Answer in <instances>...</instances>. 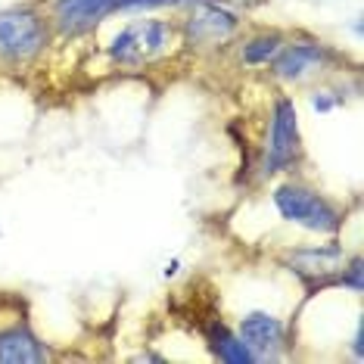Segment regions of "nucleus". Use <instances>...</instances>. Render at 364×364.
I'll use <instances>...</instances> for the list:
<instances>
[{"mask_svg":"<svg viewBox=\"0 0 364 364\" xmlns=\"http://www.w3.org/2000/svg\"><path fill=\"white\" fill-rule=\"evenodd\" d=\"M181 44V31L168 19H131L122 26L106 44V56L119 69H140V65H153L165 60Z\"/></svg>","mask_w":364,"mask_h":364,"instance_id":"f257e3e1","label":"nucleus"},{"mask_svg":"<svg viewBox=\"0 0 364 364\" xmlns=\"http://www.w3.org/2000/svg\"><path fill=\"white\" fill-rule=\"evenodd\" d=\"M277 215L287 225H296L309 234L321 237H336L343 230V209L336 203H330L324 193H318L314 187L302 184V181H284L271 193Z\"/></svg>","mask_w":364,"mask_h":364,"instance_id":"f03ea898","label":"nucleus"},{"mask_svg":"<svg viewBox=\"0 0 364 364\" xmlns=\"http://www.w3.org/2000/svg\"><path fill=\"white\" fill-rule=\"evenodd\" d=\"M53 38L50 19L35 6H6L0 10V63L28 65L47 50Z\"/></svg>","mask_w":364,"mask_h":364,"instance_id":"7ed1b4c3","label":"nucleus"},{"mask_svg":"<svg viewBox=\"0 0 364 364\" xmlns=\"http://www.w3.org/2000/svg\"><path fill=\"white\" fill-rule=\"evenodd\" d=\"M302 159V134H299V112L293 97L280 94L271 103L268 134H264V153L259 162V178H274L280 171H293Z\"/></svg>","mask_w":364,"mask_h":364,"instance_id":"20e7f679","label":"nucleus"},{"mask_svg":"<svg viewBox=\"0 0 364 364\" xmlns=\"http://www.w3.org/2000/svg\"><path fill=\"white\" fill-rule=\"evenodd\" d=\"M187 10V19L178 26L181 44L187 47H221L240 31V16L221 0H196Z\"/></svg>","mask_w":364,"mask_h":364,"instance_id":"39448f33","label":"nucleus"},{"mask_svg":"<svg viewBox=\"0 0 364 364\" xmlns=\"http://www.w3.org/2000/svg\"><path fill=\"white\" fill-rule=\"evenodd\" d=\"M287 264L309 293H318V289L336 287V274L346 264V250L336 240L321 246H296L287 252Z\"/></svg>","mask_w":364,"mask_h":364,"instance_id":"423d86ee","label":"nucleus"},{"mask_svg":"<svg viewBox=\"0 0 364 364\" xmlns=\"http://www.w3.org/2000/svg\"><path fill=\"white\" fill-rule=\"evenodd\" d=\"M333 60L336 53L327 44H321V41H287L268 65H271V75L280 85H302L305 78L330 69Z\"/></svg>","mask_w":364,"mask_h":364,"instance_id":"0eeeda50","label":"nucleus"},{"mask_svg":"<svg viewBox=\"0 0 364 364\" xmlns=\"http://www.w3.org/2000/svg\"><path fill=\"white\" fill-rule=\"evenodd\" d=\"M237 336L243 339L255 364L280 361L287 352V324L271 311H246L237 324Z\"/></svg>","mask_w":364,"mask_h":364,"instance_id":"6e6552de","label":"nucleus"},{"mask_svg":"<svg viewBox=\"0 0 364 364\" xmlns=\"http://www.w3.org/2000/svg\"><path fill=\"white\" fill-rule=\"evenodd\" d=\"M109 16H115V0H53L47 19L53 35L85 38Z\"/></svg>","mask_w":364,"mask_h":364,"instance_id":"1a4fd4ad","label":"nucleus"},{"mask_svg":"<svg viewBox=\"0 0 364 364\" xmlns=\"http://www.w3.org/2000/svg\"><path fill=\"white\" fill-rule=\"evenodd\" d=\"M50 361V352L28 327L0 330V364H41Z\"/></svg>","mask_w":364,"mask_h":364,"instance_id":"9d476101","label":"nucleus"},{"mask_svg":"<svg viewBox=\"0 0 364 364\" xmlns=\"http://www.w3.org/2000/svg\"><path fill=\"white\" fill-rule=\"evenodd\" d=\"M287 44L284 31H255L240 44V63L243 65H268L277 56V50Z\"/></svg>","mask_w":364,"mask_h":364,"instance_id":"9b49d317","label":"nucleus"},{"mask_svg":"<svg viewBox=\"0 0 364 364\" xmlns=\"http://www.w3.org/2000/svg\"><path fill=\"white\" fill-rule=\"evenodd\" d=\"M209 346H212V355L218 361H228V364H255L250 349L243 346V339H240L234 330H228L221 321L209 327Z\"/></svg>","mask_w":364,"mask_h":364,"instance_id":"f8f14e48","label":"nucleus"},{"mask_svg":"<svg viewBox=\"0 0 364 364\" xmlns=\"http://www.w3.org/2000/svg\"><path fill=\"white\" fill-rule=\"evenodd\" d=\"M336 287L349 289V293H355V296L364 293V262H361V255H352V259H346L343 271L336 274Z\"/></svg>","mask_w":364,"mask_h":364,"instance_id":"ddd939ff","label":"nucleus"},{"mask_svg":"<svg viewBox=\"0 0 364 364\" xmlns=\"http://www.w3.org/2000/svg\"><path fill=\"white\" fill-rule=\"evenodd\" d=\"M187 0H115V13L134 16V13H153V10H178Z\"/></svg>","mask_w":364,"mask_h":364,"instance_id":"4468645a","label":"nucleus"},{"mask_svg":"<svg viewBox=\"0 0 364 364\" xmlns=\"http://www.w3.org/2000/svg\"><path fill=\"white\" fill-rule=\"evenodd\" d=\"M309 103H311V109L318 115H327V112H333L339 106V97H333V90H311Z\"/></svg>","mask_w":364,"mask_h":364,"instance_id":"2eb2a0df","label":"nucleus"},{"mask_svg":"<svg viewBox=\"0 0 364 364\" xmlns=\"http://www.w3.org/2000/svg\"><path fill=\"white\" fill-rule=\"evenodd\" d=\"M352 355L358 361H364V324H358V330H355V339H352Z\"/></svg>","mask_w":364,"mask_h":364,"instance_id":"dca6fc26","label":"nucleus"},{"mask_svg":"<svg viewBox=\"0 0 364 364\" xmlns=\"http://www.w3.org/2000/svg\"><path fill=\"white\" fill-rule=\"evenodd\" d=\"M178 268H181V262H178V259H171V262L162 268V277H165V280H168V277H175V274H178Z\"/></svg>","mask_w":364,"mask_h":364,"instance_id":"f3484780","label":"nucleus"}]
</instances>
